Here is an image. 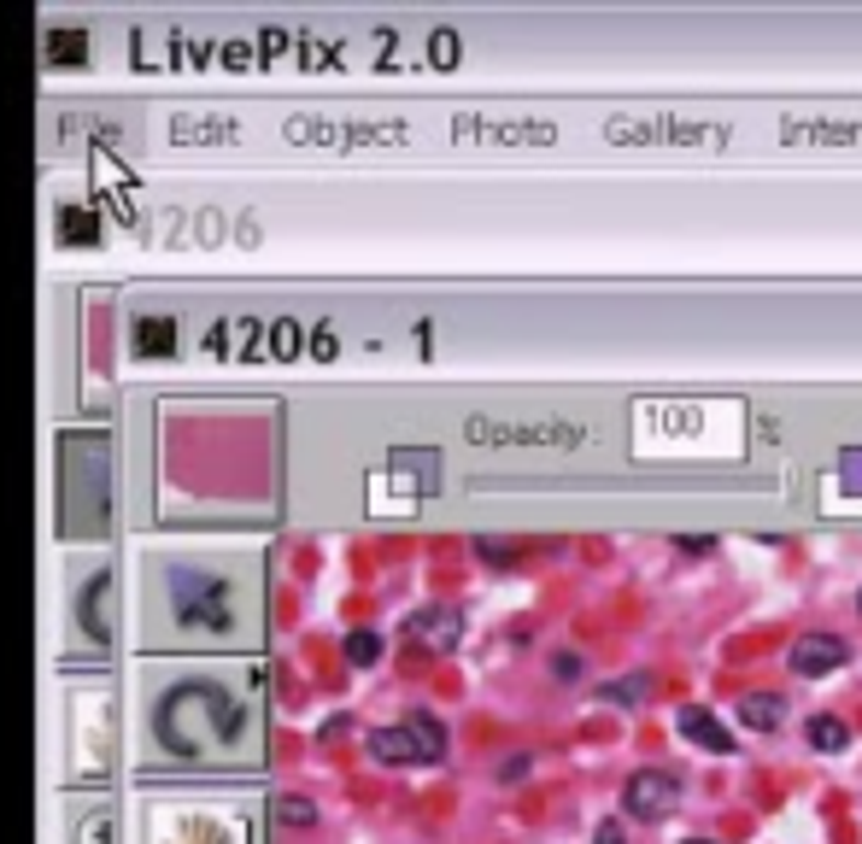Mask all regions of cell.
Masks as SVG:
<instances>
[{
	"label": "cell",
	"instance_id": "7c38bea8",
	"mask_svg": "<svg viewBox=\"0 0 862 844\" xmlns=\"http://www.w3.org/2000/svg\"><path fill=\"white\" fill-rule=\"evenodd\" d=\"M687 844H716V839H687Z\"/></svg>",
	"mask_w": 862,
	"mask_h": 844
},
{
	"label": "cell",
	"instance_id": "9c48e42d",
	"mask_svg": "<svg viewBox=\"0 0 862 844\" xmlns=\"http://www.w3.org/2000/svg\"><path fill=\"white\" fill-rule=\"evenodd\" d=\"M646 692H651V681H646V674H628V681H611V686H599V698H604V704H639Z\"/></svg>",
	"mask_w": 862,
	"mask_h": 844
},
{
	"label": "cell",
	"instance_id": "52a82bcc",
	"mask_svg": "<svg viewBox=\"0 0 862 844\" xmlns=\"http://www.w3.org/2000/svg\"><path fill=\"white\" fill-rule=\"evenodd\" d=\"M804 739H809L816 751H844V745H851L844 721H833V716H809V721H804Z\"/></svg>",
	"mask_w": 862,
	"mask_h": 844
},
{
	"label": "cell",
	"instance_id": "ba28073f",
	"mask_svg": "<svg viewBox=\"0 0 862 844\" xmlns=\"http://www.w3.org/2000/svg\"><path fill=\"white\" fill-rule=\"evenodd\" d=\"M417 634H422V639H434V646H452V639H458V616H452V611L417 616Z\"/></svg>",
	"mask_w": 862,
	"mask_h": 844
},
{
	"label": "cell",
	"instance_id": "5b68a950",
	"mask_svg": "<svg viewBox=\"0 0 862 844\" xmlns=\"http://www.w3.org/2000/svg\"><path fill=\"white\" fill-rule=\"evenodd\" d=\"M781 704H786L781 692H746V698H739V721L769 733V728H781Z\"/></svg>",
	"mask_w": 862,
	"mask_h": 844
},
{
	"label": "cell",
	"instance_id": "277c9868",
	"mask_svg": "<svg viewBox=\"0 0 862 844\" xmlns=\"http://www.w3.org/2000/svg\"><path fill=\"white\" fill-rule=\"evenodd\" d=\"M681 733L692 739V745H704V751H716V756H722V751H734V733H728V728H722V721H716V716H704V710H681Z\"/></svg>",
	"mask_w": 862,
	"mask_h": 844
},
{
	"label": "cell",
	"instance_id": "8fae6325",
	"mask_svg": "<svg viewBox=\"0 0 862 844\" xmlns=\"http://www.w3.org/2000/svg\"><path fill=\"white\" fill-rule=\"evenodd\" d=\"M593 844H628V833H622V821H599V839Z\"/></svg>",
	"mask_w": 862,
	"mask_h": 844
},
{
	"label": "cell",
	"instance_id": "7a4b0ae2",
	"mask_svg": "<svg viewBox=\"0 0 862 844\" xmlns=\"http://www.w3.org/2000/svg\"><path fill=\"white\" fill-rule=\"evenodd\" d=\"M674 798H681V780L663 768H639V774H628V786H622V809L639 821H663L674 809Z\"/></svg>",
	"mask_w": 862,
	"mask_h": 844
},
{
	"label": "cell",
	"instance_id": "8992f818",
	"mask_svg": "<svg viewBox=\"0 0 862 844\" xmlns=\"http://www.w3.org/2000/svg\"><path fill=\"white\" fill-rule=\"evenodd\" d=\"M781 135H792V141H798V135H809V141H862V124H827V117H786L781 124Z\"/></svg>",
	"mask_w": 862,
	"mask_h": 844
},
{
	"label": "cell",
	"instance_id": "6da1fadb",
	"mask_svg": "<svg viewBox=\"0 0 862 844\" xmlns=\"http://www.w3.org/2000/svg\"><path fill=\"white\" fill-rule=\"evenodd\" d=\"M604 135H611V141H634V147L639 141H692V147L728 141L722 124H692V117H611Z\"/></svg>",
	"mask_w": 862,
	"mask_h": 844
},
{
	"label": "cell",
	"instance_id": "30bf717a",
	"mask_svg": "<svg viewBox=\"0 0 862 844\" xmlns=\"http://www.w3.org/2000/svg\"><path fill=\"white\" fill-rule=\"evenodd\" d=\"M839 469H844V487H851V493H862V446H851L839 458Z\"/></svg>",
	"mask_w": 862,
	"mask_h": 844
},
{
	"label": "cell",
	"instance_id": "3957f363",
	"mask_svg": "<svg viewBox=\"0 0 862 844\" xmlns=\"http://www.w3.org/2000/svg\"><path fill=\"white\" fill-rule=\"evenodd\" d=\"M844 657H851V646H844L839 634H798V639H792V651H786V663H792V674L816 681V674H833Z\"/></svg>",
	"mask_w": 862,
	"mask_h": 844
},
{
	"label": "cell",
	"instance_id": "4fadbf2b",
	"mask_svg": "<svg viewBox=\"0 0 862 844\" xmlns=\"http://www.w3.org/2000/svg\"><path fill=\"white\" fill-rule=\"evenodd\" d=\"M857 611H862V593H857Z\"/></svg>",
	"mask_w": 862,
	"mask_h": 844
}]
</instances>
